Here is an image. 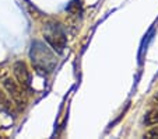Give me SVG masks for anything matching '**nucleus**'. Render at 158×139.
Segmentation results:
<instances>
[{
  "instance_id": "20e7f679",
  "label": "nucleus",
  "mask_w": 158,
  "mask_h": 139,
  "mask_svg": "<svg viewBox=\"0 0 158 139\" xmlns=\"http://www.w3.org/2000/svg\"><path fill=\"white\" fill-rule=\"evenodd\" d=\"M13 75H14V79L18 82V85L24 90H30L31 89V75L30 70H28L27 65L23 61H17L14 65H13Z\"/></svg>"
},
{
  "instance_id": "0eeeda50",
  "label": "nucleus",
  "mask_w": 158,
  "mask_h": 139,
  "mask_svg": "<svg viewBox=\"0 0 158 139\" xmlns=\"http://www.w3.org/2000/svg\"><path fill=\"white\" fill-rule=\"evenodd\" d=\"M144 138H148V139H152V138H158V127H152L148 132H146Z\"/></svg>"
},
{
  "instance_id": "f03ea898",
  "label": "nucleus",
  "mask_w": 158,
  "mask_h": 139,
  "mask_svg": "<svg viewBox=\"0 0 158 139\" xmlns=\"http://www.w3.org/2000/svg\"><path fill=\"white\" fill-rule=\"evenodd\" d=\"M44 37H45V41H46V42L52 46V49L56 51L57 54H62V52L64 51L66 34L59 23H55V21L46 23L44 27Z\"/></svg>"
},
{
  "instance_id": "423d86ee",
  "label": "nucleus",
  "mask_w": 158,
  "mask_h": 139,
  "mask_svg": "<svg viewBox=\"0 0 158 139\" xmlns=\"http://www.w3.org/2000/svg\"><path fill=\"white\" fill-rule=\"evenodd\" d=\"M144 122H146L147 125H158V108L150 110L146 115Z\"/></svg>"
},
{
  "instance_id": "6e6552de",
  "label": "nucleus",
  "mask_w": 158,
  "mask_h": 139,
  "mask_svg": "<svg viewBox=\"0 0 158 139\" xmlns=\"http://www.w3.org/2000/svg\"><path fill=\"white\" fill-rule=\"evenodd\" d=\"M154 101H155V103L158 104V93H157V94H155V96H154Z\"/></svg>"
},
{
  "instance_id": "f257e3e1",
  "label": "nucleus",
  "mask_w": 158,
  "mask_h": 139,
  "mask_svg": "<svg viewBox=\"0 0 158 139\" xmlns=\"http://www.w3.org/2000/svg\"><path fill=\"white\" fill-rule=\"evenodd\" d=\"M30 59L35 70L42 75H49L55 70L57 59L55 52L42 41H34L30 49Z\"/></svg>"
},
{
  "instance_id": "39448f33",
  "label": "nucleus",
  "mask_w": 158,
  "mask_h": 139,
  "mask_svg": "<svg viewBox=\"0 0 158 139\" xmlns=\"http://www.w3.org/2000/svg\"><path fill=\"white\" fill-rule=\"evenodd\" d=\"M0 111L6 112V114H9V115H13V112H14L11 100H10L2 90H0Z\"/></svg>"
},
{
  "instance_id": "7ed1b4c3",
  "label": "nucleus",
  "mask_w": 158,
  "mask_h": 139,
  "mask_svg": "<svg viewBox=\"0 0 158 139\" xmlns=\"http://www.w3.org/2000/svg\"><path fill=\"white\" fill-rule=\"evenodd\" d=\"M0 80H2V85H3L4 90L7 91L9 97L11 98V101L15 104L17 107H24L25 104V96H24V89L18 85V82L15 79H13L9 73L4 70L2 75H0Z\"/></svg>"
}]
</instances>
